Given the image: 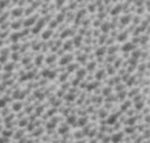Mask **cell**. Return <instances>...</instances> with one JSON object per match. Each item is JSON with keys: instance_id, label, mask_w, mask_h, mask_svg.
Masks as SVG:
<instances>
[]
</instances>
